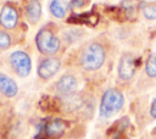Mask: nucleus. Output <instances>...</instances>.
Returning a JSON list of instances; mask_svg holds the SVG:
<instances>
[{
    "mask_svg": "<svg viewBox=\"0 0 156 139\" xmlns=\"http://www.w3.org/2000/svg\"><path fill=\"white\" fill-rule=\"evenodd\" d=\"M106 61V49L98 40L87 43L79 52V65L88 72L100 70Z\"/></svg>",
    "mask_w": 156,
    "mask_h": 139,
    "instance_id": "nucleus-1",
    "label": "nucleus"
},
{
    "mask_svg": "<svg viewBox=\"0 0 156 139\" xmlns=\"http://www.w3.org/2000/svg\"><path fill=\"white\" fill-rule=\"evenodd\" d=\"M124 104V95L123 93L117 88H108L104 91L100 106H99V113L101 118H111L115 115H117Z\"/></svg>",
    "mask_w": 156,
    "mask_h": 139,
    "instance_id": "nucleus-2",
    "label": "nucleus"
},
{
    "mask_svg": "<svg viewBox=\"0 0 156 139\" xmlns=\"http://www.w3.org/2000/svg\"><path fill=\"white\" fill-rule=\"evenodd\" d=\"M35 46L45 56H54L61 49V40L50 27H44L35 35Z\"/></svg>",
    "mask_w": 156,
    "mask_h": 139,
    "instance_id": "nucleus-3",
    "label": "nucleus"
},
{
    "mask_svg": "<svg viewBox=\"0 0 156 139\" xmlns=\"http://www.w3.org/2000/svg\"><path fill=\"white\" fill-rule=\"evenodd\" d=\"M9 65L11 71L21 77L26 78L32 72V60L30 56L23 50H15L9 55Z\"/></svg>",
    "mask_w": 156,
    "mask_h": 139,
    "instance_id": "nucleus-4",
    "label": "nucleus"
},
{
    "mask_svg": "<svg viewBox=\"0 0 156 139\" xmlns=\"http://www.w3.org/2000/svg\"><path fill=\"white\" fill-rule=\"evenodd\" d=\"M61 68V60L56 56H46L43 57L37 67V73L39 78L43 80H48L52 78Z\"/></svg>",
    "mask_w": 156,
    "mask_h": 139,
    "instance_id": "nucleus-5",
    "label": "nucleus"
},
{
    "mask_svg": "<svg viewBox=\"0 0 156 139\" xmlns=\"http://www.w3.org/2000/svg\"><path fill=\"white\" fill-rule=\"evenodd\" d=\"M78 84H79L78 79H77V77L74 74L65 73L55 83V90L60 96L66 98V96H69V95L77 93Z\"/></svg>",
    "mask_w": 156,
    "mask_h": 139,
    "instance_id": "nucleus-6",
    "label": "nucleus"
},
{
    "mask_svg": "<svg viewBox=\"0 0 156 139\" xmlns=\"http://www.w3.org/2000/svg\"><path fill=\"white\" fill-rule=\"evenodd\" d=\"M18 20H20V12L13 4L7 2L1 7V10H0V26L5 30L15 29L18 24Z\"/></svg>",
    "mask_w": 156,
    "mask_h": 139,
    "instance_id": "nucleus-7",
    "label": "nucleus"
},
{
    "mask_svg": "<svg viewBox=\"0 0 156 139\" xmlns=\"http://www.w3.org/2000/svg\"><path fill=\"white\" fill-rule=\"evenodd\" d=\"M136 71L135 57L130 52H124L118 62V77L122 80H130Z\"/></svg>",
    "mask_w": 156,
    "mask_h": 139,
    "instance_id": "nucleus-8",
    "label": "nucleus"
},
{
    "mask_svg": "<svg viewBox=\"0 0 156 139\" xmlns=\"http://www.w3.org/2000/svg\"><path fill=\"white\" fill-rule=\"evenodd\" d=\"M67 129L66 121L61 118H54L44 126V134L48 138H60Z\"/></svg>",
    "mask_w": 156,
    "mask_h": 139,
    "instance_id": "nucleus-9",
    "label": "nucleus"
},
{
    "mask_svg": "<svg viewBox=\"0 0 156 139\" xmlns=\"http://www.w3.org/2000/svg\"><path fill=\"white\" fill-rule=\"evenodd\" d=\"M41 4L39 0H28L24 6L26 20L30 24H37L41 18Z\"/></svg>",
    "mask_w": 156,
    "mask_h": 139,
    "instance_id": "nucleus-10",
    "label": "nucleus"
},
{
    "mask_svg": "<svg viewBox=\"0 0 156 139\" xmlns=\"http://www.w3.org/2000/svg\"><path fill=\"white\" fill-rule=\"evenodd\" d=\"M0 93L6 98H15L18 93V85L9 74L0 72Z\"/></svg>",
    "mask_w": 156,
    "mask_h": 139,
    "instance_id": "nucleus-11",
    "label": "nucleus"
},
{
    "mask_svg": "<svg viewBox=\"0 0 156 139\" xmlns=\"http://www.w3.org/2000/svg\"><path fill=\"white\" fill-rule=\"evenodd\" d=\"M68 9H69L68 0H51L50 4H49L50 13L55 18H58V20L66 17Z\"/></svg>",
    "mask_w": 156,
    "mask_h": 139,
    "instance_id": "nucleus-12",
    "label": "nucleus"
},
{
    "mask_svg": "<svg viewBox=\"0 0 156 139\" xmlns=\"http://www.w3.org/2000/svg\"><path fill=\"white\" fill-rule=\"evenodd\" d=\"M145 73L150 78L156 77V52H151L145 62Z\"/></svg>",
    "mask_w": 156,
    "mask_h": 139,
    "instance_id": "nucleus-13",
    "label": "nucleus"
},
{
    "mask_svg": "<svg viewBox=\"0 0 156 139\" xmlns=\"http://www.w3.org/2000/svg\"><path fill=\"white\" fill-rule=\"evenodd\" d=\"M141 12H143V16L146 20L155 21L156 20V2L144 5L143 9H141Z\"/></svg>",
    "mask_w": 156,
    "mask_h": 139,
    "instance_id": "nucleus-14",
    "label": "nucleus"
},
{
    "mask_svg": "<svg viewBox=\"0 0 156 139\" xmlns=\"http://www.w3.org/2000/svg\"><path fill=\"white\" fill-rule=\"evenodd\" d=\"M11 37L6 30H0V50H7L11 46Z\"/></svg>",
    "mask_w": 156,
    "mask_h": 139,
    "instance_id": "nucleus-15",
    "label": "nucleus"
},
{
    "mask_svg": "<svg viewBox=\"0 0 156 139\" xmlns=\"http://www.w3.org/2000/svg\"><path fill=\"white\" fill-rule=\"evenodd\" d=\"M77 33H80V32H79L78 29H76V28H72V29H69V30L65 32L63 39H66L69 44H71V43H76L77 40H79V39L82 38V35H76Z\"/></svg>",
    "mask_w": 156,
    "mask_h": 139,
    "instance_id": "nucleus-16",
    "label": "nucleus"
},
{
    "mask_svg": "<svg viewBox=\"0 0 156 139\" xmlns=\"http://www.w3.org/2000/svg\"><path fill=\"white\" fill-rule=\"evenodd\" d=\"M84 4H85L84 0H71L69 6H71L72 9H79V7H83Z\"/></svg>",
    "mask_w": 156,
    "mask_h": 139,
    "instance_id": "nucleus-17",
    "label": "nucleus"
},
{
    "mask_svg": "<svg viewBox=\"0 0 156 139\" xmlns=\"http://www.w3.org/2000/svg\"><path fill=\"white\" fill-rule=\"evenodd\" d=\"M150 115L152 118L156 119V98L151 101V105H150Z\"/></svg>",
    "mask_w": 156,
    "mask_h": 139,
    "instance_id": "nucleus-18",
    "label": "nucleus"
},
{
    "mask_svg": "<svg viewBox=\"0 0 156 139\" xmlns=\"http://www.w3.org/2000/svg\"><path fill=\"white\" fill-rule=\"evenodd\" d=\"M0 117H1V113H0Z\"/></svg>",
    "mask_w": 156,
    "mask_h": 139,
    "instance_id": "nucleus-19",
    "label": "nucleus"
}]
</instances>
